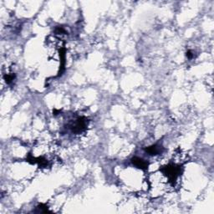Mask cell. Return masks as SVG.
Segmentation results:
<instances>
[{"label":"cell","mask_w":214,"mask_h":214,"mask_svg":"<svg viewBox=\"0 0 214 214\" xmlns=\"http://www.w3.org/2000/svg\"><path fill=\"white\" fill-rule=\"evenodd\" d=\"M160 151H161L160 147H157L156 145V146H153V147H149L148 149H147V151H148V152H149L151 155L157 154V153L160 152Z\"/></svg>","instance_id":"2"},{"label":"cell","mask_w":214,"mask_h":214,"mask_svg":"<svg viewBox=\"0 0 214 214\" xmlns=\"http://www.w3.org/2000/svg\"><path fill=\"white\" fill-rule=\"evenodd\" d=\"M132 163L136 166L138 168L141 169V170H147V162L144 161L143 159L139 157H134L132 159Z\"/></svg>","instance_id":"1"}]
</instances>
